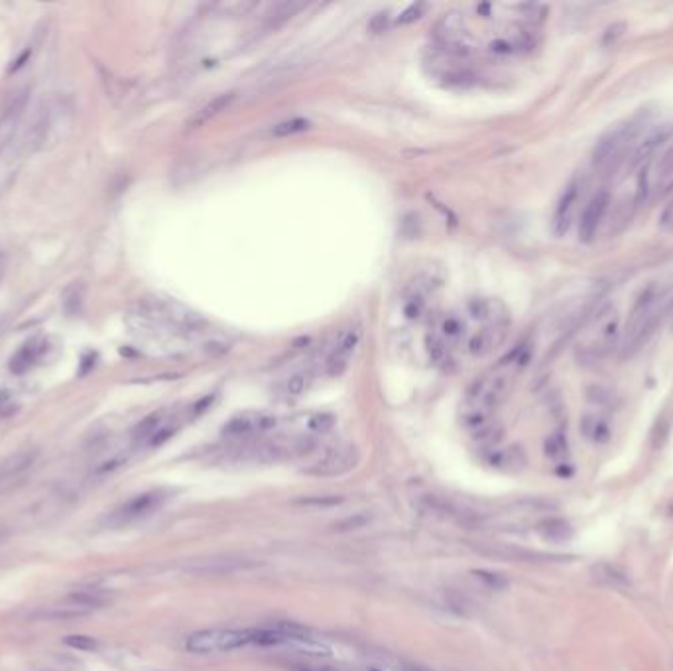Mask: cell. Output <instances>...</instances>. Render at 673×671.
<instances>
[{"instance_id": "cell-20", "label": "cell", "mask_w": 673, "mask_h": 671, "mask_svg": "<svg viewBox=\"0 0 673 671\" xmlns=\"http://www.w3.org/2000/svg\"><path fill=\"white\" fill-rule=\"evenodd\" d=\"M537 534L542 535L546 542L561 544V542H569V540H571L573 527L567 520L547 518V520H544V522H539V526H537Z\"/></svg>"}, {"instance_id": "cell-29", "label": "cell", "mask_w": 673, "mask_h": 671, "mask_svg": "<svg viewBox=\"0 0 673 671\" xmlns=\"http://www.w3.org/2000/svg\"><path fill=\"white\" fill-rule=\"evenodd\" d=\"M309 128H311V122L307 119L298 117V119L284 120L280 124H276V127L272 128V134L276 138H288L294 136V134H299V132H306Z\"/></svg>"}, {"instance_id": "cell-8", "label": "cell", "mask_w": 673, "mask_h": 671, "mask_svg": "<svg viewBox=\"0 0 673 671\" xmlns=\"http://www.w3.org/2000/svg\"><path fill=\"white\" fill-rule=\"evenodd\" d=\"M28 89H18L9 95V99L0 104V154L12 142V136L16 132L18 124L22 120V114L28 104Z\"/></svg>"}, {"instance_id": "cell-15", "label": "cell", "mask_w": 673, "mask_h": 671, "mask_svg": "<svg viewBox=\"0 0 673 671\" xmlns=\"http://www.w3.org/2000/svg\"><path fill=\"white\" fill-rule=\"evenodd\" d=\"M235 99H237V93H235V91L217 95L215 99H211L207 104H203V107H201V109H199V111L191 117V120H189V128L205 127V124H207V122H211L215 117H219L222 111H227L230 104L235 102Z\"/></svg>"}, {"instance_id": "cell-6", "label": "cell", "mask_w": 673, "mask_h": 671, "mask_svg": "<svg viewBox=\"0 0 673 671\" xmlns=\"http://www.w3.org/2000/svg\"><path fill=\"white\" fill-rule=\"evenodd\" d=\"M358 463V449L350 443H341L335 445L331 449H327L321 455V459L316 461L311 467L306 468L307 475L311 476H341L357 467Z\"/></svg>"}, {"instance_id": "cell-26", "label": "cell", "mask_w": 673, "mask_h": 671, "mask_svg": "<svg viewBox=\"0 0 673 671\" xmlns=\"http://www.w3.org/2000/svg\"><path fill=\"white\" fill-rule=\"evenodd\" d=\"M593 575H595L597 581H601V583H605V585L608 586L623 589V586L630 585V579L626 577V573L618 569V567H614V565H597V567L593 569Z\"/></svg>"}, {"instance_id": "cell-41", "label": "cell", "mask_w": 673, "mask_h": 671, "mask_svg": "<svg viewBox=\"0 0 673 671\" xmlns=\"http://www.w3.org/2000/svg\"><path fill=\"white\" fill-rule=\"evenodd\" d=\"M294 671H339V670H333V667H325V665H309V663H298V665H294Z\"/></svg>"}, {"instance_id": "cell-3", "label": "cell", "mask_w": 673, "mask_h": 671, "mask_svg": "<svg viewBox=\"0 0 673 671\" xmlns=\"http://www.w3.org/2000/svg\"><path fill=\"white\" fill-rule=\"evenodd\" d=\"M248 644H252V630L209 628L193 632L188 638L185 648L191 654H219L239 650Z\"/></svg>"}, {"instance_id": "cell-39", "label": "cell", "mask_w": 673, "mask_h": 671, "mask_svg": "<svg viewBox=\"0 0 673 671\" xmlns=\"http://www.w3.org/2000/svg\"><path fill=\"white\" fill-rule=\"evenodd\" d=\"M388 18H390L388 16V12H380V14H376V16L370 20V24H368L370 32H375V34L384 32V30L388 28Z\"/></svg>"}, {"instance_id": "cell-38", "label": "cell", "mask_w": 673, "mask_h": 671, "mask_svg": "<svg viewBox=\"0 0 673 671\" xmlns=\"http://www.w3.org/2000/svg\"><path fill=\"white\" fill-rule=\"evenodd\" d=\"M623 30H626V24H623V22H620V24L608 26L605 36H603V43H605V45H610V43L616 42V40L623 36Z\"/></svg>"}, {"instance_id": "cell-35", "label": "cell", "mask_w": 673, "mask_h": 671, "mask_svg": "<svg viewBox=\"0 0 673 671\" xmlns=\"http://www.w3.org/2000/svg\"><path fill=\"white\" fill-rule=\"evenodd\" d=\"M488 51L495 53V55H512V53L518 51V48L514 45V42L506 40V38H496V40L488 43Z\"/></svg>"}, {"instance_id": "cell-14", "label": "cell", "mask_w": 673, "mask_h": 671, "mask_svg": "<svg viewBox=\"0 0 673 671\" xmlns=\"http://www.w3.org/2000/svg\"><path fill=\"white\" fill-rule=\"evenodd\" d=\"M89 614H93V612L85 608V606H81V604H77L75 601H71V598H63L61 603L58 604H50V606H43L42 611H38L34 614L36 618H40V621H77V618H85Z\"/></svg>"}, {"instance_id": "cell-1", "label": "cell", "mask_w": 673, "mask_h": 671, "mask_svg": "<svg viewBox=\"0 0 673 671\" xmlns=\"http://www.w3.org/2000/svg\"><path fill=\"white\" fill-rule=\"evenodd\" d=\"M508 394L506 376H480L470 384L463 399V424L467 429L480 434L490 425V417Z\"/></svg>"}, {"instance_id": "cell-30", "label": "cell", "mask_w": 673, "mask_h": 671, "mask_svg": "<svg viewBox=\"0 0 673 671\" xmlns=\"http://www.w3.org/2000/svg\"><path fill=\"white\" fill-rule=\"evenodd\" d=\"M544 449H546V455L549 459L554 461H561L567 457V437L563 434H554L549 435L546 439V445H544Z\"/></svg>"}, {"instance_id": "cell-23", "label": "cell", "mask_w": 673, "mask_h": 671, "mask_svg": "<svg viewBox=\"0 0 673 671\" xmlns=\"http://www.w3.org/2000/svg\"><path fill=\"white\" fill-rule=\"evenodd\" d=\"M669 136V130H659V132H654L652 136H648L642 144L634 150L630 158V166L632 168H638L642 163H648L652 160V156L657 150V146L664 144L665 138Z\"/></svg>"}, {"instance_id": "cell-32", "label": "cell", "mask_w": 673, "mask_h": 671, "mask_svg": "<svg viewBox=\"0 0 673 671\" xmlns=\"http://www.w3.org/2000/svg\"><path fill=\"white\" fill-rule=\"evenodd\" d=\"M427 355L434 360L435 365H441L445 358H447V343H445L439 335L431 333L427 337Z\"/></svg>"}, {"instance_id": "cell-4", "label": "cell", "mask_w": 673, "mask_h": 671, "mask_svg": "<svg viewBox=\"0 0 673 671\" xmlns=\"http://www.w3.org/2000/svg\"><path fill=\"white\" fill-rule=\"evenodd\" d=\"M636 134V127L632 122H624L618 127L610 128L606 134L598 138V142L593 148L591 162L597 170H610L614 163L620 160L624 148Z\"/></svg>"}, {"instance_id": "cell-33", "label": "cell", "mask_w": 673, "mask_h": 671, "mask_svg": "<svg viewBox=\"0 0 673 671\" xmlns=\"http://www.w3.org/2000/svg\"><path fill=\"white\" fill-rule=\"evenodd\" d=\"M63 642H65V646L73 648L77 652H95L99 648L97 638L85 636V634H71V636H65Z\"/></svg>"}, {"instance_id": "cell-27", "label": "cell", "mask_w": 673, "mask_h": 671, "mask_svg": "<svg viewBox=\"0 0 673 671\" xmlns=\"http://www.w3.org/2000/svg\"><path fill=\"white\" fill-rule=\"evenodd\" d=\"M311 382H313V374H311V370H309V368H301L298 372L291 374L290 378L286 380V386H284V388H286V394H288V396H301V394L311 386Z\"/></svg>"}, {"instance_id": "cell-37", "label": "cell", "mask_w": 673, "mask_h": 671, "mask_svg": "<svg viewBox=\"0 0 673 671\" xmlns=\"http://www.w3.org/2000/svg\"><path fill=\"white\" fill-rule=\"evenodd\" d=\"M587 398L593 402V404H598V406H605L610 402V392L605 390V388H601V386H591L587 390Z\"/></svg>"}, {"instance_id": "cell-17", "label": "cell", "mask_w": 673, "mask_h": 671, "mask_svg": "<svg viewBox=\"0 0 673 671\" xmlns=\"http://www.w3.org/2000/svg\"><path fill=\"white\" fill-rule=\"evenodd\" d=\"M252 563L248 559H235V557H213V559H199L191 563V571L197 573H235L239 569H247Z\"/></svg>"}, {"instance_id": "cell-34", "label": "cell", "mask_w": 673, "mask_h": 671, "mask_svg": "<svg viewBox=\"0 0 673 671\" xmlns=\"http://www.w3.org/2000/svg\"><path fill=\"white\" fill-rule=\"evenodd\" d=\"M427 10V4L424 2H418V4H409L408 9L402 12L400 16H398V24H411V22H416L419 18L424 16V12Z\"/></svg>"}, {"instance_id": "cell-25", "label": "cell", "mask_w": 673, "mask_h": 671, "mask_svg": "<svg viewBox=\"0 0 673 671\" xmlns=\"http://www.w3.org/2000/svg\"><path fill=\"white\" fill-rule=\"evenodd\" d=\"M490 463L498 468H506V471H518L526 465V455L520 447H508V449L496 451L490 455Z\"/></svg>"}, {"instance_id": "cell-18", "label": "cell", "mask_w": 673, "mask_h": 671, "mask_svg": "<svg viewBox=\"0 0 673 671\" xmlns=\"http://www.w3.org/2000/svg\"><path fill=\"white\" fill-rule=\"evenodd\" d=\"M68 598L75 601V603L81 604V606H85V608H89L91 612L104 608V606H109V604L112 603L111 593H107V591H102V589H93V586H89V589H77L73 593H69Z\"/></svg>"}, {"instance_id": "cell-28", "label": "cell", "mask_w": 673, "mask_h": 671, "mask_svg": "<svg viewBox=\"0 0 673 671\" xmlns=\"http://www.w3.org/2000/svg\"><path fill=\"white\" fill-rule=\"evenodd\" d=\"M473 577L477 579L480 585L490 589V591H506L510 586V579L502 575V573H496V571L477 569L473 571Z\"/></svg>"}, {"instance_id": "cell-21", "label": "cell", "mask_w": 673, "mask_h": 671, "mask_svg": "<svg viewBox=\"0 0 673 671\" xmlns=\"http://www.w3.org/2000/svg\"><path fill=\"white\" fill-rule=\"evenodd\" d=\"M166 422H168V414H166L163 409L150 414V416L146 417V419H142V422L136 425V429L132 431V439H134V443H136V445H140V443H146V445H148L150 439L156 435V431H158V429H160Z\"/></svg>"}, {"instance_id": "cell-12", "label": "cell", "mask_w": 673, "mask_h": 671, "mask_svg": "<svg viewBox=\"0 0 673 671\" xmlns=\"http://www.w3.org/2000/svg\"><path fill=\"white\" fill-rule=\"evenodd\" d=\"M358 343H360V329H358V327H352V329H347V331L343 333L341 339L337 340V345L333 347L329 357L325 360V372H327V376L337 378V376L345 374V370H347L350 365V358H352L355 350H357Z\"/></svg>"}, {"instance_id": "cell-19", "label": "cell", "mask_w": 673, "mask_h": 671, "mask_svg": "<svg viewBox=\"0 0 673 671\" xmlns=\"http://www.w3.org/2000/svg\"><path fill=\"white\" fill-rule=\"evenodd\" d=\"M43 343L40 340H30L24 347L18 350L16 355L10 360V370L14 374H24L38 363V358L42 357Z\"/></svg>"}, {"instance_id": "cell-2", "label": "cell", "mask_w": 673, "mask_h": 671, "mask_svg": "<svg viewBox=\"0 0 673 671\" xmlns=\"http://www.w3.org/2000/svg\"><path fill=\"white\" fill-rule=\"evenodd\" d=\"M657 304H659V294L654 286L644 289L638 296L636 304L632 307L626 329H624L623 340H620V357L623 358H630L632 355H636L640 347L648 340L657 321Z\"/></svg>"}, {"instance_id": "cell-10", "label": "cell", "mask_w": 673, "mask_h": 671, "mask_svg": "<svg viewBox=\"0 0 673 671\" xmlns=\"http://www.w3.org/2000/svg\"><path fill=\"white\" fill-rule=\"evenodd\" d=\"M276 425V417L264 412H242L235 416L229 424L222 427V434L235 439L254 437L258 434H266Z\"/></svg>"}, {"instance_id": "cell-31", "label": "cell", "mask_w": 673, "mask_h": 671, "mask_svg": "<svg viewBox=\"0 0 673 671\" xmlns=\"http://www.w3.org/2000/svg\"><path fill=\"white\" fill-rule=\"evenodd\" d=\"M463 329H465V323L461 321L459 317H455V315H447L443 321H441V327H439V331H441V339L443 340H457L463 335Z\"/></svg>"}, {"instance_id": "cell-11", "label": "cell", "mask_w": 673, "mask_h": 671, "mask_svg": "<svg viewBox=\"0 0 673 671\" xmlns=\"http://www.w3.org/2000/svg\"><path fill=\"white\" fill-rule=\"evenodd\" d=\"M610 205V193L606 189H601L595 195L591 197V201L585 205V211L581 215L579 221V240L581 242H593L597 237L601 225L605 221V215Z\"/></svg>"}, {"instance_id": "cell-13", "label": "cell", "mask_w": 673, "mask_h": 671, "mask_svg": "<svg viewBox=\"0 0 673 671\" xmlns=\"http://www.w3.org/2000/svg\"><path fill=\"white\" fill-rule=\"evenodd\" d=\"M508 325H486L485 329L477 331L469 339V353L473 357H485L488 353H492L506 337Z\"/></svg>"}, {"instance_id": "cell-36", "label": "cell", "mask_w": 673, "mask_h": 671, "mask_svg": "<svg viewBox=\"0 0 673 671\" xmlns=\"http://www.w3.org/2000/svg\"><path fill=\"white\" fill-rule=\"evenodd\" d=\"M335 424V417L331 414H316V416L309 419V429L313 431H327L331 429Z\"/></svg>"}, {"instance_id": "cell-40", "label": "cell", "mask_w": 673, "mask_h": 671, "mask_svg": "<svg viewBox=\"0 0 673 671\" xmlns=\"http://www.w3.org/2000/svg\"><path fill=\"white\" fill-rule=\"evenodd\" d=\"M421 309H424V299H419V298L408 299V304H406V315H408L409 319H418L419 313H421Z\"/></svg>"}, {"instance_id": "cell-42", "label": "cell", "mask_w": 673, "mask_h": 671, "mask_svg": "<svg viewBox=\"0 0 673 671\" xmlns=\"http://www.w3.org/2000/svg\"><path fill=\"white\" fill-rule=\"evenodd\" d=\"M400 671H431L424 667V665H418V663H402Z\"/></svg>"}, {"instance_id": "cell-16", "label": "cell", "mask_w": 673, "mask_h": 671, "mask_svg": "<svg viewBox=\"0 0 673 671\" xmlns=\"http://www.w3.org/2000/svg\"><path fill=\"white\" fill-rule=\"evenodd\" d=\"M36 459V451H20L16 455H10L9 459L0 463V493L6 490V486L16 478L20 473H24Z\"/></svg>"}, {"instance_id": "cell-9", "label": "cell", "mask_w": 673, "mask_h": 671, "mask_svg": "<svg viewBox=\"0 0 673 671\" xmlns=\"http://www.w3.org/2000/svg\"><path fill=\"white\" fill-rule=\"evenodd\" d=\"M581 189H583V181L579 178H573L563 189L561 197H559V201L555 205L554 217H551V232H554V237H565L567 230L571 229L573 217H575L577 203H579Z\"/></svg>"}, {"instance_id": "cell-43", "label": "cell", "mask_w": 673, "mask_h": 671, "mask_svg": "<svg viewBox=\"0 0 673 671\" xmlns=\"http://www.w3.org/2000/svg\"><path fill=\"white\" fill-rule=\"evenodd\" d=\"M372 671H378V670H372Z\"/></svg>"}, {"instance_id": "cell-22", "label": "cell", "mask_w": 673, "mask_h": 671, "mask_svg": "<svg viewBox=\"0 0 673 671\" xmlns=\"http://www.w3.org/2000/svg\"><path fill=\"white\" fill-rule=\"evenodd\" d=\"M581 434L585 435L587 439H591L593 443H597V445H603L610 439V425L606 424L605 419H601L597 416H583L581 419Z\"/></svg>"}, {"instance_id": "cell-5", "label": "cell", "mask_w": 673, "mask_h": 671, "mask_svg": "<svg viewBox=\"0 0 673 671\" xmlns=\"http://www.w3.org/2000/svg\"><path fill=\"white\" fill-rule=\"evenodd\" d=\"M435 40L443 51L455 58H467L473 51L470 36L465 26V18L459 12H447L435 26Z\"/></svg>"}, {"instance_id": "cell-24", "label": "cell", "mask_w": 673, "mask_h": 671, "mask_svg": "<svg viewBox=\"0 0 673 671\" xmlns=\"http://www.w3.org/2000/svg\"><path fill=\"white\" fill-rule=\"evenodd\" d=\"M38 671H75L79 667V662L69 657L65 654H43L38 660L32 662Z\"/></svg>"}, {"instance_id": "cell-7", "label": "cell", "mask_w": 673, "mask_h": 671, "mask_svg": "<svg viewBox=\"0 0 673 671\" xmlns=\"http://www.w3.org/2000/svg\"><path fill=\"white\" fill-rule=\"evenodd\" d=\"M166 502L163 490H150V493L136 494L134 498L126 500L120 508H117L109 518L111 526H128L138 520L148 518Z\"/></svg>"}]
</instances>
